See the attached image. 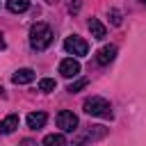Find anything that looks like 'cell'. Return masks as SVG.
<instances>
[{"label": "cell", "instance_id": "cell-5", "mask_svg": "<svg viewBox=\"0 0 146 146\" xmlns=\"http://www.w3.org/2000/svg\"><path fill=\"white\" fill-rule=\"evenodd\" d=\"M59 73H62L64 78H75V75L80 73V62L73 59V57L62 59V62H59Z\"/></svg>", "mask_w": 146, "mask_h": 146}, {"label": "cell", "instance_id": "cell-9", "mask_svg": "<svg viewBox=\"0 0 146 146\" xmlns=\"http://www.w3.org/2000/svg\"><path fill=\"white\" fill-rule=\"evenodd\" d=\"M16 128H18V116L16 114H9V116H5L0 121V132L2 135H11Z\"/></svg>", "mask_w": 146, "mask_h": 146}, {"label": "cell", "instance_id": "cell-6", "mask_svg": "<svg viewBox=\"0 0 146 146\" xmlns=\"http://www.w3.org/2000/svg\"><path fill=\"white\" fill-rule=\"evenodd\" d=\"M114 57H116V46H103V48L96 52V62H98L100 66H107Z\"/></svg>", "mask_w": 146, "mask_h": 146}, {"label": "cell", "instance_id": "cell-2", "mask_svg": "<svg viewBox=\"0 0 146 146\" xmlns=\"http://www.w3.org/2000/svg\"><path fill=\"white\" fill-rule=\"evenodd\" d=\"M82 110L89 114V116H98V119H112V105L100 98V96H91L82 103Z\"/></svg>", "mask_w": 146, "mask_h": 146}, {"label": "cell", "instance_id": "cell-15", "mask_svg": "<svg viewBox=\"0 0 146 146\" xmlns=\"http://www.w3.org/2000/svg\"><path fill=\"white\" fill-rule=\"evenodd\" d=\"M110 18H112V25H121V11L119 9H112L110 11Z\"/></svg>", "mask_w": 146, "mask_h": 146}, {"label": "cell", "instance_id": "cell-7", "mask_svg": "<svg viewBox=\"0 0 146 146\" xmlns=\"http://www.w3.org/2000/svg\"><path fill=\"white\" fill-rule=\"evenodd\" d=\"M25 121H27V128H32V130H41V128L46 125V121H48V114H46V112H30Z\"/></svg>", "mask_w": 146, "mask_h": 146}, {"label": "cell", "instance_id": "cell-3", "mask_svg": "<svg viewBox=\"0 0 146 146\" xmlns=\"http://www.w3.org/2000/svg\"><path fill=\"white\" fill-rule=\"evenodd\" d=\"M64 50L68 52V55H75V57H84L87 52H89V43L84 41V39H80V36H66V41H64Z\"/></svg>", "mask_w": 146, "mask_h": 146}, {"label": "cell", "instance_id": "cell-21", "mask_svg": "<svg viewBox=\"0 0 146 146\" xmlns=\"http://www.w3.org/2000/svg\"><path fill=\"white\" fill-rule=\"evenodd\" d=\"M141 2H144V5H146V0H141Z\"/></svg>", "mask_w": 146, "mask_h": 146}, {"label": "cell", "instance_id": "cell-4", "mask_svg": "<svg viewBox=\"0 0 146 146\" xmlns=\"http://www.w3.org/2000/svg\"><path fill=\"white\" fill-rule=\"evenodd\" d=\"M57 128H62L64 132H75L78 130V116L68 110H62L57 114Z\"/></svg>", "mask_w": 146, "mask_h": 146}, {"label": "cell", "instance_id": "cell-17", "mask_svg": "<svg viewBox=\"0 0 146 146\" xmlns=\"http://www.w3.org/2000/svg\"><path fill=\"white\" fill-rule=\"evenodd\" d=\"M5 46H7V43H5V34L0 32V50H5Z\"/></svg>", "mask_w": 146, "mask_h": 146}, {"label": "cell", "instance_id": "cell-11", "mask_svg": "<svg viewBox=\"0 0 146 146\" xmlns=\"http://www.w3.org/2000/svg\"><path fill=\"white\" fill-rule=\"evenodd\" d=\"M7 9L11 14H23L30 9V0H7Z\"/></svg>", "mask_w": 146, "mask_h": 146}, {"label": "cell", "instance_id": "cell-19", "mask_svg": "<svg viewBox=\"0 0 146 146\" xmlns=\"http://www.w3.org/2000/svg\"><path fill=\"white\" fill-rule=\"evenodd\" d=\"M0 96H5V89H2V87H0Z\"/></svg>", "mask_w": 146, "mask_h": 146}, {"label": "cell", "instance_id": "cell-18", "mask_svg": "<svg viewBox=\"0 0 146 146\" xmlns=\"http://www.w3.org/2000/svg\"><path fill=\"white\" fill-rule=\"evenodd\" d=\"M23 146H36V144H34L32 139H23Z\"/></svg>", "mask_w": 146, "mask_h": 146}, {"label": "cell", "instance_id": "cell-10", "mask_svg": "<svg viewBox=\"0 0 146 146\" xmlns=\"http://www.w3.org/2000/svg\"><path fill=\"white\" fill-rule=\"evenodd\" d=\"M89 32H91L94 39H105V34H107L105 25H103L98 18H89Z\"/></svg>", "mask_w": 146, "mask_h": 146}, {"label": "cell", "instance_id": "cell-8", "mask_svg": "<svg viewBox=\"0 0 146 146\" xmlns=\"http://www.w3.org/2000/svg\"><path fill=\"white\" fill-rule=\"evenodd\" d=\"M34 80V71L32 68H18L14 75H11V82L14 84H27Z\"/></svg>", "mask_w": 146, "mask_h": 146}, {"label": "cell", "instance_id": "cell-14", "mask_svg": "<svg viewBox=\"0 0 146 146\" xmlns=\"http://www.w3.org/2000/svg\"><path fill=\"white\" fill-rule=\"evenodd\" d=\"M87 84H89V80H87V78H80L78 82H73V84H68V89H66V91H71V94H75V91H80V89H84Z\"/></svg>", "mask_w": 146, "mask_h": 146}, {"label": "cell", "instance_id": "cell-12", "mask_svg": "<svg viewBox=\"0 0 146 146\" xmlns=\"http://www.w3.org/2000/svg\"><path fill=\"white\" fill-rule=\"evenodd\" d=\"M41 146H66V139H64V135L52 132V135H46L43 137V144Z\"/></svg>", "mask_w": 146, "mask_h": 146}, {"label": "cell", "instance_id": "cell-13", "mask_svg": "<svg viewBox=\"0 0 146 146\" xmlns=\"http://www.w3.org/2000/svg\"><path fill=\"white\" fill-rule=\"evenodd\" d=\"M55 80L52 78H43V80H39V91H43V94H50V91H55Z\"/></svg>", "mask_w": 146, "mask_h": 146}, {"label": "cell", "instance_id": "cell-20", "mask_svg": "<svg viewBox=\"0 0 146 146\" xmlns=\"http://www.w3.org/2000/svg\"><path fill=\"white\" fill-rule=\"evenodd\" d=\"M46 2H50V5H55V2H57V0H46Z\"/></svg>", "mask_w": 146, "mask_h": 146}, {"label": "cell", "instance_id": "cell-16", "mask_svg": "<svg viewBox=\"0 0 146 146\" xmlns=\"http://www.w3.org/2000/svg\"><path fill=\"white\" fill-rule=\"evenodd\" d=\"M68 9H71V11H78V9H80V0H73V2L68 5Z\"/></svg>", "mask_w": 146, "mask_h": 146}, {"label": "cell", "instance_id": "cell-1", "mask_svg": "<svg viewBox=\"0 0 146 146\" xmlns=\"http://www.w3.org/2000/svg\"><path fill=\"white\" fill-rule=\"evenodd\" d=\"M52 30L46 25V23H34L32 25V30H30V46H32V50H46L50 43H52Z\"/></svg>", "mask_w": 146, "mask_h": 146}]
</instances>
